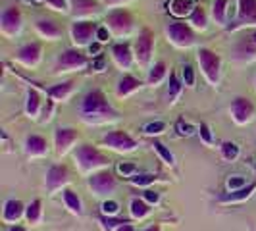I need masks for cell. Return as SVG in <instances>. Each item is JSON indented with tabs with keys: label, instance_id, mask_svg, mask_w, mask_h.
<instances>
[{
	"label": "cell",
	"instance_id": "1",
	"mask_svg": "<svg viewBox=\"0 0 256 231\" xmlns=\"http://www.w3.org/2000/svg\"><path fill=\"white\" fill-rule=\"evenodd\" d=\"M79 112H81V120L85 124H92V126L108 124V122H114L120 118V114L110 106L106 94L100 89H92L83 96Z\"/></svg>",
	"mask_w": 256,
	"mask_h": 231
},
{
	"label": "cell",
	"instance_id": "2",
	"mask_svg": "<svg viewBox=\"0 0 256 231\" xmlns=\"http://www.w3.org/2000/svg\"><path fill=\"white\" fill-rule=\"evenodd\" d=\"M74 158H76V164L79 166V170L83 174H94L98 170L110 166V160L104 156L96 146H92L89 142H83L79 144L76 150H74Z\"/></svg>",
	"mask_w": 256,
	"mask_h": 231
},
{
	"label": "cell",
	"instance_id": "3",
	"mask_svg": "<svg viewBox=\"0 0 256 231\" xmlns=\"http://www.w3.org/2000/svg\"><path fill=\"white\" fill-rule=\"evenodd\" d=\"M196 62L200 66V72H202L206 81L216 87L220 83V72H222V58H220L218 52L202 46L196 50Z\"/></svg>",
	"mask_w": 256,
	"mask_h": 231
},
{
	"label": "cell",
	"instance_id": "4",
	"mask_svg": "<svg viewBox=\"0 0 256 231\" xmlns=\"http://www.w3.org/2000/svg\"><path fill=\"white\" fill-rule=\"evenodd\" d=\"M166 35L168 40L178 48H189L196 42L192 27L185 22H170L166 26Z\"/></svg>",
	"mask_w": 256,
	"mask_h": 231
},
{
	"label": "cell",
	"instance_id": "5",
	"mask_svg": "<svg viewBox=\"0 0 256 231\" xmlns=\"http://www.w3.org/2000/svg\"><path fill=\"white\" fill-rule=\"evenodd\" d=\"M106 26L116 37H128L135 27V20H133L131 12L124 10V8H116L106 16Z\"/></svg>",
	"mask_w": 256,
	"mask_h": 231
},
{
	"label": "cell",
	"instance_id": "6",
	"mask_svg": "<svg viewBox=\"0 0 256 231\" xmlns=\"http://www.w3.org/2000/svg\"><path fill=\"white\" fill-rule=\"evenodd\" d=\"M89 64V56L83 54L79 48H66L62 54H58L56 62H54V74H66V72H74L83 66Z\"/></svg>",
	"mask_w": 256,
	"mask_h": 231
},
{
	"label": "cell",
	"instance_id": "7",
	"mask_svg": "<svg viewBox=\"0 0 256 231\" xmlns=\"http://www.w3.org/2000/svg\"><path fill=\"white\" fill-rule=\"evenodd\" d=\"M87 185L96 196H108V194H112L116 191L118 180H116V176L108 168H104V170L90 174L89 180H87Z\"/></svg>",
	"mask_w": 256,
	"mask_h": 231
},
{
	"label": "cell",
	"instance_id": "8",
	"mask_svg": "<svg viewBox=\"0 0 256 231\" xmlns=\"http://www.w3.org/2000/svg\"><path fill=\"white\" fill-rule=\"evenodd\" d=\"M256 26V0H237V18L228 24L226 31H237Z\"/></svg>",
	"mask_w": 256,
	"mask_h": 231
},
{
	"label": "cell",
	"instance_id": "9",
	"mask_svg": "<svg viewBox=\"0 0 256 231\" xmlns=\"http://www.w3.org/2000/svg\"><path fill=\"white\" fill-rule=\"evenodd\" d=\"M102 144L108 146L110 150H116V152H133L137 148V141L129 135L128 131L124 129H116V131H108L102 137Z\"/></svg>",
	"mask_w": 256,
	"mask_h": 231
},
{
	"label": "cell",
	"instance_id": "10",
	"mask_svg": "<svg viewBox=\"0 0 256 231\" xmlns=\"http://www.w3.org/2000/svg\"><path fill=\"white\" fill-rule=\"evenodd\" d=\"M133 52H135V62L146 68L152 60V52H154V35L150 29H142L141 35L137 37L135 44H133Z\"/></svg>",
	"mask_w": 256,
	"mask_h": 231
},
{
	"label": "cell",
	"instance_id": "11",
	"mask_svg": "<svg viewBox=\"0 0 256 231\" xmlns=\"http://www.w3.org/2000/svg\"><path fill=\"white\" fill-rule=\"evenodd\" d=\"M22 24H24V16H22L18 6H10L0 14V29L6 37L18 35L22 31Z\"/></svg>",
	"mask_w": 256,
	"mask_h": 231
},
{
	"label": "cell",
	"instance_id": "12",
	"mask_svg": "<svg viewBox=\"0 0 256 231\" xmlns=\"http://www.w3.org/2000/svg\"><path fill=\"white\" fill-rule=\"evenodd\" d=\"M231 118L237 126H244L254 118V104L246 96H235L231 102Z\"/></svg>",
	"mask_w": 256,
	"mask_h": 231
},
{
	"label": "cell",
	"instance_id": "13",
	"mask_svg": "<svg viewBox=\"0 0 256 231\" xmlns=\"http://www.w3.org/2000/svg\"><path fill=\"white\" fill-rule=\"evenodd\" d=\"M96 24L92 22H76L70 27V33H72V38L76 42V46H89L92 42V38H96Z\"/></svg>",
	"mask_w": 256,
	"mask_h": 231
},
{
	"label": "cell",
	"instance_id": "14",
	"mask_svg": "<svg viewBox=\"0 0 256 231\" xmlns=\"http://www.w3.org/2000/svg\"><path fill=\"white\" fill-rule=\"evenodd\" d=\"M79 139V131L76 128H56L54 131V146L58 156H66L72 150V146Z\"/></svg>",
	"mask_w": 256,
	"mask_h": 231
},
{
	"label": "cell",
	"instance_id": "15",
	"mask_svg": "<svg viewBox=\"0 0 256 231\" xmlns=\"http://www.w3.org/2000/svg\"><path fill=\"white\" fill-rule=\"evenodd\" d=\"M70 181V170L64 164H54L46 172V189L48 192H54L58 189H66Z\"/></svg>",
	"mask_w": 256,
	"mask_h": 231
},
{
	"label": "cell",
	"instance_id": "16",
	"mask_svg": "<svg viewBox=\"0 0 256 231\" xmlns=\"http://www.w3.org/2000/svg\"><path fill=\"white\" fill-rule=\"evenodd\" d=\"M40 56H42L40 42H27V44H24L20 50L16 52V60L20 64H24L26 68H35L40 62Z\"/></svg>",
	"mask_w": 256,
	"mask_h": 231
},
{
	"label": "cell",
	"instance_id": "17",
	"mask_svg": "<svg viewBox=\"0 0 256 231\" xmlns=\"http://www.w3.org/2000/svg\"><path fill=\"white\" fill-rule=\"evenodd\" d=\"M70 2V12L74 18H89L100 12V2L102 0H68Z\"/></svg>",
	"mask_w": 256,
	"mask_h": 231
},
{
	"label": "cell",
	"instance_id": "18",
	"mask_svg": "<svg viewBox=\"0 0 256 231\" xmlns=\"http://www.w3.org/2000/svg\"><path fill=\"white\" fill-rule=\"evenodd\" d=\"M256 191V181H250L248 185H244L241 189H235V191H228L218 196L220 204H237V202H244L246 198H250Z\"/></svg>",
	"mask_w": 256,
	"mask_h": 231
},
{
	"label": "cell",
	"instance_id": "19",
	"mask_svg": "<svg viewBox=\"0 0 256 231\" xmlns=\"http://www.w3.org/2000/svg\"><path fill=\"white\" fill-rule=\"evenodd\" d=\"M112 58L122 70H129L135 62V52L129 42H118L112 46Z\"/></svg>",
	"mask_w": 256,
	"mask_h": 231
},
{
	"label": "cell",
	"instance_id": "20",
	"mask_svg": "<svg viewBox=\"0 0 256 231\" xmlns=\"http://www.w3.org/2000/svg\"><path fill=\"white\" fill-rule=\"evenodd\" d=\"M24 148H26V154L29 158H42L48 154V142L40 135H29L26 139Z\"/></svg>",
	"mask_w": 256,
	"mask_h": 231
},
{
	"label": "cell",
	"instance_id": "21",
	"mask_svg": "<svg viewBox=\"0 0 256 231\" xmlns=\"http://www.w3.org/2000/svg\"><path fill=\"white\" fill-rule=\"evenodd\" d=\"M233 58L239 62H252L256 60V44L250 40V37L241 38L235 48H233Z\"/></svg>",
	"mask_w": 256,
	"mask_h": 231
},
{
	"label": "cell",
	"instance_id": "22",
	"mask_svg": "<svg viewBox=\"0 0 256 231\" xmlns=\"http://www.w3.org/2000/svg\"><path fill=\"white\" fill-rule=\"evenodd\" d=\"M26 208L27 206L22 202V200H16V198H10L6 200L4 204V212H2V218L6 224H18L20 220L26 216Z\"/></svg>",
	"mask_w": 256,
	"mask_h": 231
},
{
	"label": "cell",
	"instance_id": "23",
	"mask_svg": "<svg viewBox=\"0 0 256 231\" xmlns=\"http://www.w3.org/2000/svg\"><path fill=\"white\" fill-rule=\"evenodd\" d=\"M35 29L40 37L48 38V40H56V38L62 37V27L58 26L54 20H48V18H40L35 22Z\"/></svg>",
	"mask_w": 256,
	"mask_h": 231
},
{
	"label": "cell",
	"instance_id": "24",
	"mask_svg": "<svg viewBox=\"0 0 256 231\" xmlns=\"http://www.w3.org/2000/svg\"><path fill=\"white\" fill-rule=\"evenodd\" d=\"M142 87V81L139 77L131 76V74H126V76L120 77V81H118V87H116V94L118 96H122V98H126L129 94H133L135 90H139Z\"/></svg>",
	"mask_w": 256,
	"mask_h": 231
},
{
	"label": "cell",
	"instance_id": "25",
	"mask_svg": "<svg viewBox=\"0 0 256 231\" xmlns=\"http://www.w3.org/2000/svg\"><path fill=\"white\" fill-rule=\"evenodd\" d=\"M76 89V81H62V83H58V85H52L48 89H44V92L50 96L52 100H66L72 92Z\"/></svg>",
	"mask_w": 256,
	"mask_h": 231
},
{
	"label": "cell",
	"instance_id": "26",
	"mask_svg": "<svg viewBox=\"0 0 256 231\" xmlns=\"http://www.w3.org/2000/svg\"><path fill=\"white\" fill-rule=\"evenodd\" d=\"M150 212H152V204H148L142 196L141 198L139 196L131 198V202H129V214H131L133 220H144Z\"/></svg>",
	"mask_w": 256,
	"mask_h": 231
},
{
	"label": "cell",
	"instance_id": "27",
	"mask_svg": "<svg viewBox=\"0 0 256 231\" xmlns=\"http://www.w3.org/2000/svg\"><path fill=\"white\" fill-rule=\"evenodd\" d=\"M62 198H64L66 208H68L72 214H76V216H81V214H83V204H81V198H79V194H77L74 189H70V187L62 189Z\"/></svg>",
	"mask_w": 256,
	"mask_h": 231
},
{
	"label": "cell",
	"instance_id": "28",
	"mask_svg": "<svg viewBox=\"0 0 256 231\" xmlns=\"http://www.w3.org/2000/svg\"><path fill=\"white\" fill-rule=\"evenodd\" d=\"M212 18L214 22L222 27H228V18H230V0H216L212 6Z\"/></svg>",
	"mask_w": 256,
	"mask_h": 231
},
{
	"label": "cell",
	"instance_id": "29",
	"mask_svg": "<svg viewBox=\"0 0 256 231\" xmlns=\"http://www.w3.org/2000/svg\"><path fill=\"white\" fill-rule=\"evenodd\" d=\"M42 106V98L37 89H27V98H26V112L29 118H37Z\"/></svg>",
	"mask_w": 256,
	"mask_h": 231
},
{
	"label": "cell",
	"instance_id": "30",
	"mask_svg": "<svg viewBox=\"0 0 256 231\" xmlns=\"http://www.w3.org/2000/svg\"><path fill=\"white\" fill-rule=\"evenodd\" d=\"M168 76V66L166 62H156V64L148 70V77H146V85L156 87L158 83H162Z\"/></svg>",
	"mask_w": 256,
	"mask_h": 231
},
{
	"label": "cell",
	"instance_id": "31",
	"mask_svg": "<svg viewBox=\"0 0 256 231\" xmlns=\"http://www.w3.org/2000/svg\"><path fill=\"white\" fill-rule=\"evenodd\" d=\"M192 10H194V2L192 0H172L170 2V12L174 14L176 18L191 16Z\"/></svg>",
	"mask_w": 256,
	"mask_h": 231
},
{
	"label": "cell",
	"instance_id": "32",
	"mask_svg": "<svg viewBox=\"0 0 256 231\" xmlns=\"http://www.w3.org/2000/svg\"><path fill=\"white\" fill-rule=\"evenodd\" d=\"M183 81H180V77L176 72H172L170 74V83H168V102L174 104L178 100V96L181 94V90H183Z\"/></svg>",
	"mask_w": 256,
	"mask_h": 231
},
{
	"label": "cell",
	"instance_id": "33",
	"mask_svg": "<svg viewBox=\"0 0 256 231\" xmlns=\"http://www.w3.org/2000/svg\"><path fill=\"white\" fill-rule=\"evenodd\" d=\"M26 220L31 224V226L40 224V220H42V202H40V198H35L31 204H27Z\"/></svg>",
	"mask_w": 256,
	"mask_h": 231
},
{
	"label": "cell",
	"instance_id": "34",
	"mask_svg": "<svg viewBox=\"0 0 256 231\" xmlns=\"http://www.w3.org/2000/svg\"><path fill=\"white\" fill-rule=\"evenodd\" d=\"M189 22H191V26L194 27V29H198V31H204L206 26H208V16H206L204 8H200V6H194V10H192L191 16H189Z\"/></svg>",
	"mask_w": 256,
	"mask_h": 231
},
{
	"label": "cell",
	"instance_id": "35",
	"mask_svg": "<svg viewBox=\"0 0 256 231\" xmlns=\"http://www.w3.org/2000/svg\"><path fill=\"white\" fill-rule=\"evenodd\" d=\"M220 150H222V158H224V160H228V162L237 160V158H239V154H241L239 144H237V142H233V141H224L222 142V146H220Z\"/></svg>",
	"mask_w": 256,
	"mask_h": 231
},
{
	"label": "cell",
	"instance_id": "36",
	"mask_svg": "<svg viewBox=\"0 0 256 231\" xmlns=\"http://www.w3.org/2000/svg\"><path fill=\"white\" fill-rule=\"evenodd\" d=\"M152 146H154V150L158 152V156L162 158V162H166L168 166H172V168L176 166V156H174V152H172V150L168 148L164 142L158 141V139H154V141H152Z\"/></svg>",
	"mask_w": 256,
	"mask_h": 231
},
{
	"label": "cell",
	"instance_id": "37",
	"mask_svg": "<svg viewBox=\"0 0 256 231\" xmlns=\"http://www.w3.org/2000/svg\"><path fill=\"white\" fill-rule=\"evenodd\" d=\"M128 181L131 185H135V187H150L152 183L158 181V176H154V174H141V176H131V178H128Z\"/></svg>",
	"mask_w": 256,
	"mask_h": 231
},
{
	"label": "cell",
	"instance_id": "38",
	"mask_svg": "<svg viewBox=\"0 0 256 231\" xmlns=\"http://www.w3.org/2000/svg\"><path fill=\"white\" fill-rule=\"evenodd\" d=\"M100 222H102L104 231H116L118 228H120V226H124V224H129V220L116 218V216H104V214H100Z\"/></svg>",
	"mask_w": 256,
	"mask_h": 231
},
{
	"label": "cell",
	"instance_id": "39",
	"mask_svg": "<svg viewBox=\"0 0 256 231\" xmlns=\"http://www.w3.org/2000/svg\"><path fill=\"white\" fill-rule=\"evenodd\" d=\"M194 79H196V76H194V68H192L191 64H185L183 68H181V81H183V85L185 87H194Z\"/></svg>",
	"mask_w": 256,
	"mask_h": 231
},
{
	"label": "cell",
	"instance_id": "40",
	"mask_svg": "<svg viewBox=\"0 0 256 231\" xmlns=\"http://www.w3.org/2000/svg\"><path fill=\"white\" fill-rule=\"evenodd\" d=\"M118 212H120V204L112 198H106L100 206V214H104V216H118Z\"/></svg>",
	"mask_w": 256,
	"mask_h": 231
},
{
	"label": "cell",
	"instance_id": "41",
	"mask_svg": "<svg viewBox=\"0 0 256 231\" xmlns=\"http://www.w3.org/2000/svg\"><path fill=\"white\" fill-rule=\"evenodd\" d=\"M166 129V124L164 122H150V124H146L144 126V135H148V137H154V135H160L162 131Z\"/></svg>",
	"mask_w": 256,
	"mask_h": 231
},
{
	"label": "cell",
	"instance_id": "42",
	"mask_svg": "<svg viewBox=\"0 0 256 231\" xmlns=\"http://www.w3.org/2000/svg\"><path fill=\"white\" fill-rule=\"evenodd\" d=\"M250 181L243 178V176H231L230 180H228V191H235V189H241L244 185H248Z\"/></svg>",
	"mask_w": 256,
	"mask_h": 231
},
{
	"label": "cell",
	"instance_id": "43",
	"mask_svg": "<svg viewBox=\"0 0 256 231\" xmlns=\"http://www.w3.org/2000/svg\"><path fill=\"white\" fill-rule=\"evenodd\" d=\"M44 4L52 10H56V12H70V2L68 0H44Z\"/></svg>",
	"mask_w": 256,
	"mask_h": 231
},
{
	"label": "cell",
	"instance_id": "44",
	"mask_svg": "<svg viewBox=\"0 0 256 231\" xmlns=\"http://www.w3.org/2000/svg\"><path fill=\"white\" fill-rule=\"evenodd\" d=\"M198 135H200V141L204 142V144H208V146L214 142V137H212V131L208 128V124H200L198 126Z\"/></svg>",
	"mask_w": 256,
	"mask_h": 231
},
{
	"label": "cell",
	"instance_id": "45",
	"mask_svg": "<svg viewBox=\"0 0 256 231\" xmlns=\"http://www.w3.org/2000/svg\"><path fill=\"white\" fill-rule=\"evenodd\" d=\"M118 172H120L124 178H131V176L137 172V166H135V164H131V162H124V164H120V166H118Z\"/></svg>",
	"mask_w": 256,
	"mask_h": 231
},
{
	"label": "cell",
	"instance_id": "46",
	"mask_svg": "<svg viewBox=\"0 0 256 231\" xmlns=\"http://www.w3.org/2000/svg\"><path fill=\"white\" fill-rule=\"evenodd\" d=\"M142 198H144L148 204H158V202H160V192L152 191V189H144V191H142Z\"/></svg>",
	"mask_w": 256,
	"mask_h": 231
},
{
	"label": "cell",
	"instance_id": "47",
	"mask_svg": "<svg viewBox=\"0 0 256 231\" xmlns=\"http://www.w3.org/2000/svg\"><path fill=\"white\" fill-rule=\"evenodd\" d=\"M110 35H112V31L108 29V26H100L96 29V40L98 42H106L110 38Z\"/></svg>",
	"mask_w": 256,
	"mask_h": 231
},
{
	"label": "cell",
	"instance_id": "48",
	"mask_svg": "<svg viewBox=\"0 0 256 231\" xmlns=\"http://www.w3.org/2000/svg\"><path fill=\"white\" fill-rule=\"evenodd\" d=\"M100 44H102V42H98V40H92L89 44V52L92 56H100V54H98V52H100Z\"/></svg>",
	"mask_w": 256,
	"mask_h": 231
},
{
	"label": "cell",
	"instance_id": "49",
	"mask_svg": "<svg viewBox=\"0 0 256 231\" xmlns=\"http://www.w3.org/2000/svg\"><path fill=\"white\" fill-rule=\"evenodd\" d=\"M178 129H180V135H187V137H189V135L192 133L191 126H183V122H180V124H178Z\"/></svg>",
	"mask_w": 256,
	"mask_h": 231
},
{
	"label": "cell",
	"instance_id": "50",
	"mask_svg": "<svg viewBox=\"0 0 256 231\" xmlns=\"http://www.w3.org/2000/svg\"><path fill=\"white\" fill-rule=\"evenodd\" d=\"M104 68V56H96V60H92V70L100 72Z\"/></svg>",
	"mask_w": 256,
	"mask_h": 231
},
{
	"label": "cell",
	"instance_id": "51",
	"mask_svg": "<svg viewBox=\"0 0 256 231\" xmlns=\"http://www.w3.org/2000/svg\"><path fill=\"white\" fill-rule=\"evenodd\" d=\"M128 2H131V0H102V4H106V6H124Z\"/></svg>",
	"mask_w": 256,
	"mask_h": 231
},
{
	"label": "cell",
	"instance_id": "52",
	"mask_svg": "<svg viewBox=\"0 0 256 231\" xmlns=\"http://www.w3.org/2000/svg\"><path fill=\"white\" fill-rule=\"evenodd\" d=\"M116 231H135V228H133V226H131V222H129V224H124V226H120V228H118Z\"/></svg>",
	"mask_w": 256,
	"mask_h": 231
},
{
	"label": "cell",
	"instance_id": "53",
	"mask_svg": "<svg viewBox=\"0 0 256 231\" xmlns=\"http://www.w3.org/2000/svg\"><path fill=\"white\" fill-rule=\"evenodd\" d=\"M142 231H162L160 228V224H152V226H148V228H144Z\"/></svg>",
	"mask_w": 256,
	"mask_h": 231
},
{
	"label": "cell",
	"instance_id": "54",
	"mask_svg": "<svg viewBox=\"0 0 256 231\" xmlns=\"http://www.w3.org/2000/svg\"><path fill=\"white\" fill-rule=\"evenodd\" d=\"M6 231H27V230L24 228V226H10Z\"/></svg>",
	"mask_w": 256,
	"mask_h": 231
},
{
	"label": "cell",
	"instance_id": "55",
	"mask_svg": "<svg viewBox=\"0 0 256 231\" xmlns=\"http://www.w3.org/2000/svg\"><path fill=\"white\" fill-rule=\"evenodd\" d=\"M248 37H250V40L256 44V31H252V33H248Z\"/></svg>",
	"mask_w": 256,
	"mask_h": 231
},
{
	"label": "cell",
	"instance_id": "56",
	"mask_svg": "<svg viewBox=\"0 0 256 231\" xmlns=\"http://www.w3.org/2000/svg\"><path fill=\"white\" fill-rule=\"evenodd\" d=\"M38 2H44V0H38Z\"/></svg>",
	"mask_w": 256,
	"mask_h": 231
},
{
	"label": "cell",
	"instance_id": "57",
	"mask_svg": "<svg viewBox=\"0 0 256 231\" xmlns=\"http://www.w3.org/2000/svg\"><path fill=\"white\" fill-rule=\"evenodd\" d=\"M254 87H256V81H254Z\"/></svg>",
	"mask_w": 256,
	"mask_h": 231
},
{
	"label": "cell",
	"instance_id": "58",
	"mask_svg": "<svg viewBox=\"0 0 256 231\" xmlns=\"http://www.w3.org/2000/svg\"><path fill=\"white\" fill-rule=\"evenodd\" d=\"M250 231H256V230H250Z\"/></svg>",
	"mask_w": 256,
	"mask_h": 231
}]
</instances>
